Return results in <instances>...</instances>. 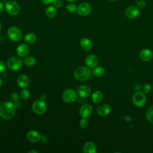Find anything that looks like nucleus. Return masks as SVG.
Returning <instances> with one entry per match:
<instances>
[{
    "label": "nucleus",
    "mask_w": 153,
    "mask_h": 153,
    "mask_svg": "<svg viewBox=\"0 0 153 153\" xmlns=\"http://www.w3.org/2000/svg\"><path fill=\"white\" fill-rule=\"evenodd\" d=\"M146 96L142 91H137L135 93L132 97V101L134 105L138 108L143 106L146 103Z\"/></svg>",
    "instance_id": "nucleus-7"
},
{
    "label": "nucleus",
    "mask_w": 153,
    "mask_h": 153,
    "mask_svg": "<svg viewBox=\"0 0 153 153\" xmlns=\"http://www.w3.org/2000/svg\"><path fill=\"white\" fill-rule=\"evenodd\" d=\"M2 79H1V78H0V87H1V86L2 85Z\"/></svg>",
    "instance_id": "nucleus-42"
},
{
    "label": "nucleus",
    "mask_w": 153,
    "mask_h": 153,
    "mask_svg": "<svg viewBox=\"0 0 153 153\" xmlns=\"http://www.w3.org/2000/svg\"><path fill=\"white\" fill-rule=\"evenodd\" d=\"M23 62L27 66H32L35 64L36 60L33 56H26Z\"/></svg>",
    "instance_id": "nucleus-25"
},
{
    "label": "nucleus",
    "mask_w": 153,
    "mask_h": 153,
    "mask_svg": "<svg viewBox=\"0 0 153 153\" xmlns=\"http://www.w3.org/2000/svg\"><path fill=\"white\" fill-rule=\"evenodd\" d=\"M139 56L142 60L144 62H148L152 59L153 54L149 49L145 48L140 51Z\"/></svg>",
    "instance_id": "nucleus-19"
},
{
    "label": "nucleus",
    "mask_w": 153,
    "mask_h": 153,
    "mask_svg": "<svg viewBox=\"0 0 153 153\" xmlns=\"http://www.w3.org/2000/svg\"><path fill=\"white\" fill-rule=\"evenodd\" d=\"M32 109L35 113L38 115L44 114L47 110V105L42 99H37L32 104Z\"/></svg>",
    "instance_id": "nucleus-6"
},
{
    "label": "nucleus",
    "mask_w": 153,
    "mask_h": 153,
    "mask_svg": "<svg viewBox=\"0 0 153 153\" xmlns=\"http://www.w3.org/2000/svg\"><path fill=\"white\" fill-rule=\"evenodd\" d=\"M98 59L96 56L94 54H90L85 58V64L87 67L90 68H94L98 65Z\"/></svg>",
    "instance_id": "nucleus-13"
},
{
    "label": "nucleus",
    "mask_w": 153,
    "mask_h": 153,
    "mask_svg": "<svg viewBox=\"0 0 153 153\" xmlns=\"http://www.w3.org/2000/svg\"><path fill=\"white\" fill-rule=\"evenodd\" d=\"M45 14L49 18H54L57 15V10L54 6H48L45 10Z\"/></svg>",
    "instance_id": "nucleus-22"
},
{
    "label": "nucleus",
    "mask_w": 153,
    "mask_h": 153,
    "mask_svg": "<svg viewBox=\"0 0 153 153\" xmlns=\"http://www.w3.org/2000/svg\"><path fill=\"white\" fill-rule=\"evenodd\" d=\"M17 83L20 88H26L30 84V79L27 75L22 74L18 76L17 79Z\"/></svg>",
    "instance_id": "nucleus-12"
},
{
    "label": "nucleus",
    "mask_w": 153,
    "mask_h": 153,
    "mask_svg": "<svg viewBox=\"0 0 153 153\" xmlns=\"http://www.w3.org/2000/svg\"><path fill=\"white\" fill-rule=\"evenodd\" d=\"M28 153H38V151L36 150H30L28 152Z\"/></svg>",
    "instance_id": "nucleus-40"
},
{
    "label": "nucleus",
    "mask_w": 153,
    "mask_h": 153,
    "mask_svg": "<svg viewBox=\"0 0 153 153\" xmlns=\"http://www.w3.org/2000/svg\"><path fill=\"white\" fill-rule=\"evenodd\" d=\"M66 1L69 2H75L76 0H66Z\"/></svg>",
    "instance_id": "nucleus-41"
},
{
    "label": "nucleus",
    "mask_w": 153,
    "mask_h": 153,
    "mask_svg": "<svg viewBox=\"0 0 153 153\" xmlns=\"http://www.w3.org/2000/svg\"><path fill=\"white\" fill-rule=\"evenodd\" d=\"M22 66V59L17 56H12L7 60L8 68L13 71L19 70Z\"/></svg>",
    "instance_id": "nucleus-5"
},
{
    "label": "nucleus",
    "mask_w": 153,
    "mask_h": 153,
    "mask_svg": "<svg viewBox=\"0 0 153 153\" xmlns=\"http://www.w3.org/2000/svg\"><path fill=\"white\" fill-rule=\"evenodd\" d=\"M80 45L86 51V52H88L92 47V43L89 39L83 38L80 40Z\"/></svg>",
    "instance_id": "nucleus-20"
},
{
    "label": "nucleus",
    "mask_w": 153,
    "mask_h": 153,
    "mask_svg": "<svg viewBox=\"0 0 153 153\" xmlns=\"http://www.w3.org/2000/svg\"><path fill=\"white\" fill-rule=\"evenodd\" d=\"M16 108L12 102H6L0 105V117L8 120L12 118L16 113Z\"/></svg>",
    "instance_id": "nucleus-1"
},
{
    "label": "nucleus",
    "mask_w": 153,
    "mask_h": 153,
    "mask_svg": "<svg viewBox=\"0 0 153 153\" xmlns=\"http://www.w3.org/2000/svg\"><path fill=\"white\" fill-rule=\"evenodd\" d=\"M4 4L1 1H0V13L4 10Z\"/></svg>",
    "instance_id": "nucleus-37"
},
{
    "label": "nucleus",
    "mask_w": 153,
    "mask_h": 153,
    "mask_svg": "<svg viewBox=\"0 0 153 153\" xmlns=\"http://www.w3.org/2000/svg\"><path fill=\"white\" fill-rule=\"evenodd\" d=\"M88 125V121L85 118H82L81 120L79 121V126L81 128H85Z\"/></svg>",
    "instance_id": "nucleus-29"
},
{
    "label": "nucleus",
    "mask_w": 153,
    "mask_h": 153,
    "mask_svg": "<svg viewBox=\"0 0 153 153\" xmlns=\"http://www.w3.org/2000/svg\"><path fill=\"white\" fill-rule=\"evenodd\" d=\"M82 151L84 153H96L97 152V148L94 142L89 141L84 145Z\"/></svg>",
    "instance_id": "nucleus-18"
},
{
    "label": "nucleus",
    "mask_w": 153,
    "mask_h": 153,
    "mask_svg": "<svg viewBox=\"0 0 153 153\" xmlns=\"http://www.w3.org/2000/svg\"><path fill=\"white\" fill-rule=\"evenodd\" d=\"M41 2L45 5H50L53 1V0H41Z\"/></svg>",
    "instance_id": "nucleus-36"
},
{
    "label": "nucleus",
    "mask_w": 153,
    "mask_h": 153,
    "mask_svg": "<svg viewBox=\"0 0 153 153\" xmlns=\"http://www.w3.org/2000/svg\"><path fill=\"white\" fill-rule=\"evenodd\" d=\"M16 51L19 57H25L29 53V47L26 44H21L17 47Z\"/></svg>",
    "instance_id": "nucleus-14"
},
{
    "label": "nucleus",
    "mask_w": 153,
    "mask_h": 153,
    "mask_svg": "<svg viewBox=\"0 0 153 153\" xmlns=\"http://www.w3.org/2000/svg\"><path fill=\"white\" fill-rule=\"evenodd\" d=\"M11 99H12V100L13 101H16V100H19V95L16 93H14L11 94Z\"/></svg>",
    "instance_id": "nucleus-34"
},
{
    "label": "nucleus",
    "mask_w": 153,
    "mask_h": 153,
    "mask_svg": "<svg viewBox=\"0 0 153 153\" xmlns=\"http://www.w3.org/2000/svg\"><path fill=\"white\" fill-rule=\"evenodd\" d=\"M74 77L79 81H84L89 79L91 75V72L88 68L80 66L74 71Z\"/></svg>",
    "instance_id": "nucleus-2"
},
{
    "label": "nucleus",
    "mask_w": 153,
    "mask_h": 153,
    "mask_svg": "<svg viewBox=\"0 0 153 153\" xmlns=\"http://www.w3.org/2000/svg\"><path fill=\"white\" fill-rule=\"evenodd\" d=\"M62 99L66 103H72L77 99L76 92L72 88H69L65 90L62 94Z\"/></svg>",
    "instance_id": "nucleus-8"
},
{
    "label": "nucleus",
    "mask_w": 153,
    "mask_h": 153,
    "mask_svg": "<svg viewBox=\"0 0 153 153\" xmlns=\"http://www.w3.org/2000/svg\"><path fill=\"white\" fill-rule=\"evenodd\" d=\"M66 10L69 13H74L77 10V7L73 3H69L66 5Z\"/></svg>",
    "instance_id": "nucleus-27"
},
{
    "label": "nucleus",
    "mask_w": 153,
    "mask_h": 153,
    "mask_svg": "<svg viewBox=\"0 0 153 153\" xmlns=\"http://www.w3.org/2000/svg\"><path fill=\"white\" fill-rule=\"evenodd\" d=\"M36 39V36L35 34L33 32L27 33L25 37V41L27 44H33Z\"/></svg>",
    "instance_id": "nucleus-23"
},
{
    "label": "nucleus",
    "mask_w": 153,
    "mask_h": 153,
    "mask_svg": "<svg viewBox=\"0 0 153 153\" xmlns=\"http://www.w3.org/2000/svg\"><path fill=\"white\" fill-rule=\"evenodd\" d=\"M151 90V86L149 84H145L143 86V91L144 93H148Z\"/></svg>",
    "instance_id": "nucleus-31"
},
{
    "label": "nucleus",
    "mask_w": 153,
    "mask_h": 153,
    "mask_svg": "<svg viewBox=\"0 0 153 153\" xmlns=\"http://www.w3.org/2000/svg\"><path fill=\"white\" fill-rule=\"evenodd\" d=\"M0 103H1V100H0Z\"/></svg>",
    "instance_id": "nucleus-45"
},
{
    "label": "nucleus",
    "mask_w": 153,
    "mask_h": 153,
    "mask_svg": "<svg viewBox=\"0 0 153 153\" xmlns=\"http://www.w3.org/2000/svg\"><path fill=\"white\" fill-rule=\"evenodd\" d=\"M139 14V9L136 6L128 7L125 11V15L126 17L130 19L136 18Z\"/></svg>",
    "instance_id": "nucleus-10"
},
{
    "label": "nucleus",
    "mask_w": 153,
    "mask_h": 153,
    "mask_svg": "<svg viewBox=\"0 0 153 153\" xmlns=\"http://www.w3.org/2000/svg\"><path fill=\"white\" fill-rule=\"evenodd\" d=\"M91 88L87 85H82L78 88L79 96L82 98H87L91 94Z\"/></svg>",
    "instance_id": "nucleus-15"
},
{
    "label": "nucleus",
    "mask_w": 153,
    "mask_h": 153,
    "mask_svg": "<svg viewBox=\"0 0 153 153\" xmlns=\"http://www.w3.org/2000/svg\"><path fill=\"white\" fill-rule=\"evenodd\" d=\"M93 74L97 77H101L105 74V69L102 66H96L93 71Z\"/></svg>",
    "instance_id": "nucleus-24"
},
{
    "label": "nucleus",
    "mask_w": 153,
    "mask_h": 153,
    "mask_svg": "<svg viewBox=\"0 0 153 153\" xmlns=\"http://www.w3.org/2000/svg\"><path fill=\"white\" fill-rule=\"evenodd\" d=\"M146 6V2L144 0H140L137 2L136 7L139 8V9H142L144 8Z\"/></svg>",
    "instance_id": "nucleus-30"
},
{
    "label": "nucleus",
    "mask_w": 153,
    "mask_h": 153,
    "mask_svg": "<svg viewBox=\"0 0 153 153\" xmlns=\"http://www.w3.org/2000/svg\"><path fill=\"white\" fill-rule=\"evenodd\" d=\"M41 99L44 100V99H46V94H42L41 95Z\"/></svg>",
    "instance_id": "nucleus-39"
},
{
    "label": "nucleus",
    "mask_w": 153,
    "mask_h": 153,
    "mask_svg": "<svg viewBox=\"0 0 153 153\" xmlns=\"http://www.w3.org/2000/svg\"><path fill=\"white\" fill-rule=\"evenodd\" d=\"M92 8L90 4L87 2H83L77 7V13L81 16H86L90 14Z\"/></svg>",
    "instance_id": "nucleus-9"
},
{
    "label": "nucleus",
    "mask_w": 153,
    "mask_h": 153,
    "mask_svg": "<svg viewBox=\"0 0 153 153\" xmlns=\"http://www.w3.org/2000/svg\"><path fill=\"white\" fill-rule=\"evenodd\" d=\"M103 98V93L99 90L95 91L93 92V93L91 95V99L93 102L94 103H100Z\"/></svg>",
    "instance_id": "nucleus-21"
},
{
    "label": "nucleus",
    "mask_w": 153,
    "mask_h": 153,
    "mask_svg": "<svg viewBox=\"0 0 153 153\" xmlns=\"http://www.w3.org/2000/svg\"><path fill=\"white\" fill-rule=\"evenodd\" d=\"M53 6L56 8H60L62 5V0H53Z\"/></svg>",
    "instance_id": "nucleus-32"
},
{
    "label": "nucleus",
    "mask_w": 153,
    "mask_h": 153,
    "mask_svg": "<svg viewBox=\"0 0 153 153\" xmlns=\"http://www.w3.org/2000/svg\"><path fill=\"white\" fill-rule=\"evenodd\" d=\"M7 35L11 41L13 42H18L22 39V32L19 27L11 26L8 29Z\"/></svg>",
    "instance_id": "nucleus-3"
},
{
    "label": "nucleus",
    "mask_w": 153,
    "mask_h": 153,
    "mask_svg": "<svg viewBox=\"0 0 153 153\" xmlns=\"http://www.w3.org/2000/svg\"><path fill=\"white\" fill-rule=\"evenodd\" d=\"M124 120L126 121H131V118L128 117V116H126L124 117Z\"/></svg>",
    "instance_id": "nucleus-38"
},
{
    "label": "nucleus",
    "mask_w": 153,
    "mask_h": 153,
    "mask_svg": "<svg viewBox=\"0 0 153 153\" xmlns=\"http://www.w3.org/2000/svg\"><path fill=\"white\" fill-rule=\"evenodd\" d=\"M20 96L23 99H27L30 96V92L28 90L24 88L20 93Z\"/></svg>",
    "instance_id": "nucleus-28"
},
{
    "label": "nucleus",
    "mask_w": 153,
    "mask_h": 153,
    "mask_svg": "<svg viewBox=\"0 0 153 153\" xmlns=\"http://www.w3.org/2000/svg\"><path fill=\"white\" fill-rule=\"evenodd\" d=\"M6 69V65L5 63L0 60V72H3Z\"/></svg>",
    "instance_id": "nucleus-33"
},
{
    "label": "nucleus",
    "mask_w": 153,
    "mask_h": 153,
    "mask_svg": "<svg viewBox=\"0 0 153 153\" xmlns=\"http://www.w3.org/2000/svg\"><path fill=\"white\" fill-rule=\"evenodd\" d=\"M111 111V107L108 104H103L99 106L97 109V114L100 117L108 115Z\"/></svg>",
    "instance_id": "nucleus-17"
},
{
    "label": "nucleus",
    "mask_w": 153,
    "mask_h": 153,
    "mask_svg": "<svg viewBox=\"0 0 153 153\" xmlns=\"http://www.w3.org/2000/svg\"><path fill=\"white\" fill-rule=\"evenodd\" d=\"M14 106H15L16 108H20V107L21 106V105H22V102H21L20 100H16V101H14Z\"/></svg>",
    "instance_id": "nucleus-35"
},
{
    "label": "nucleus",
    "mask_w": 153,
    "mask_h": 153,
    "mask_svg": "<svg viewBox=\"0 0 153 153\" xmlns=\"http://www.w3.org/2000/svg\"><path fill=\"white\" fill-rule=\"evenodd\" d=\"M93 113V108L89 104H84L80 108L79 114L82 118H87L89 117Z\"/></svg>",
    "instance_id": "nucleus-11"
},
{
    "label": "nucleus",
    "mask_w": 153,
    "mask_h": 153,
    "mask_svg": "<svg viewBox=\"0 0 153 153\" xmlns=\"http://www.w3.org/2000/svg\"><path fill=\"white\" fill-rule=\"evenodd\" d=\"M1 29H2V24H1V23L0 22V30H1Z\"/></svg>",
    "instance_id": "nucleus-43"
},
{
    "label": "nucleus",
    "mask_w": 153,
    "mask_h": 153,
    "mask_svg": "<svg viewBox=\"0 0 153 153\" xmlns=\"http://www.w3.org/2000/svg\"><path fill=\"white\" fill-rule=\"evenodd\" d=\"M7 12L11 16H16L20 12V8L19 4L15 1H8L5 4Z\"/></svg>",
    "instance_id": "nucleus-4"
},
{
    "label": "nucleus",
    "mask_w": 153,
    "mask_h": 153,
    "mask_svg": "<svg viewBox=\"0 0 153 153\" xmlns=\"http://www.w3.org/2000/svg\"><path fill=\"white\" fill-rule=\"evenodd\" d=\"M108 1H112V2H113V1H117V0H108Z\"/></svg>",
    "instance_id": "nucleus-44"
},
{
    "label": "nucleus",
    "mask_w": 153,
    "mask_h": 153,
    "mask_svg": "<svg viewBox=\"0 0 153 153\" xmlns=\"http://www.w3.org/2000/svg\"><path fill=\"white\" fill-rule=\"evenodd\" d=\"M27 139L30 142L35 143L38 142L41 139V134L36 130H30L26 134Z\"/></svg>",
    "instance_id": "nucleus-16"
},
{
    "label": "nucleus",
    "mask_w": 153,
    "mask_h": 153,
    "mask_svg": "<svg viewBox=\"0 0 153 153\" xmlns=\"http://www.w3.org/2000/svg\"><path fill=\"white\" fill-rule=\"evenodd\" d=\"M146 117L149 123L153 124V105L147 109L146 111Z\"/></svg>",
    "instance_id": "nucleus-26"
}]
</instances>
